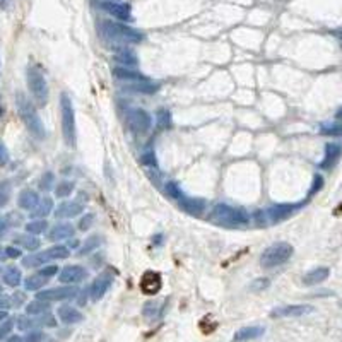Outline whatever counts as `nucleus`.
Wrapping results in <instances>:
<instances>
[{"instance_id":"obj_19","label":"nucleus","mask_w":342,"mask_h":342,"mask_svg":"<svg viewBox=\"0 0 342 342\" xmlns=\"http://www.w3.org/2000/svg\"><path fill=\"white\" fill-rule=\"evenodd\" d=\"M111 74H113V77L120 81H130V82H137V81H144L147 79L146 76H142L141 72L133 71L130 67H125V65H116L111 69Z\"/></svg>"},{"instance_id":"obj_24","label":"nucleus","mask_w":342,"mask_h":342,"mask_svg":"<svg viewBox=\"0 0 342 342\" xmlns=\"http://www.w3.org/2000/svg\"><path fill=\"white\" fill-rule=\"evenodd\" d=\"M72 235H74L72 224L62 223V224H57V226L51 229L50 238H51L53 241H57V240H63V238H72Z\"/></svg>"},{"instance_id":"obj_16","label":"nucleus","mask_w":342,"mask_h":342,"mask_svg":"<svg viewBox=\"0 0 342 342\" xmlns=\"http://www.w3.org/2000/svg\"><path fill=\"white\" fill-rule=\"evenodd\" d=\"M178 206L181 207V211H185L190 216H200L207 207L204 198H193V197H187V195H183L180 198Z\"/></svg>"},{"instance_id":"obj_26","label":"nucleus","mask_w":342,"mask_h":342,"mask_svg":"<svg viewBox=\"0 0 342 342\" xmlns=\"http://www.w3.org/2000/svg\"><path fill=\"white\" fill-rule=\"evenodd\" d=\"M156 127H158V130H166L171 127V113L166 108H159L156 111Z\"/></svg>"},{"instance_id":"obj_38","label":"nucleus","mask_w":342,"mask_h":342,"mask_svg":"<svg viewBox=\"0 0 342 342\" xmlns=\"http://www.w3.org/2000/svg\"><path fill=\"white\" fill-rule=\"evenodd\" d=\"M252 218L258 228H265L267 224H269L267 223V212H263V211H255L252 214Z\"/></svg>"},{"instance_id":"obj_14","label":"nucleus","mask_w":342,"mask_h":342,"mask_svg":"<svg viewBox=\"0 0 342 342\" xmlns=\"http://www.w3.org/2000/svg\"><path fill=\"white\" fill-rule=\"evenodd\" d=\"M101 7L105 9L110 16L116 17L120 21H132V9L128 4L123 2H113V0H108V2H103Z\"/></svg>"},{"instance_id":"obj_39","label":"nucleus","mask_w":342,"mask_h":342,"mask_svg":"<svg viewBox=\"0 0 342 342\" xmlns=\"http://www.w3.org/2000/svg\"><path fill=\"white\" fill-rule=\"evenodd\" d=\"M323 187V176L322 175H315L313 176V183H311V190H310V197L315 195L320 188Z\"/></svg>"},{"instance_id":"obj_40","label":"nucleus","mask_w":342,"mask_h":342,"mask_svg":"<svg viewBox=\"0 0 342 342\" xmlns=\"http://www.w3.org/2000/svg\"><path fill=\"white\" fill-rule=\"evenodd\" d=\"M51 206H53V204H51L50 198H45V200L41 202V206L38 207V211H36V214H34V216H46L51 211Z\"/></svg>"},{"instance_id":"obj_2","label":"nucleus","mask_w":342,"mask_h":342,"mask_svg":"<svg viewBox=\"0 0 342 342\" xmlns=\"http://www.w3.org/2000/svg\"><path fill=\"white\" fill-rule=\"evenodd\" d=\"M101 34L115 41H123V43H141L144 41V34L137 31L135 28L122 23H113V21H101Z\"/></svg>"},{"instance_id":"obj_46","label":"nucleus","mask_w":342,"mask_h":342,"mask_svg":"<svg viewBox=\"0 0 342 342\" xmlns=\"http://www.w3.org/2000/svg\"><path fill=\"white\" fill-rule=\"evenodd\" d=\"M12 328V322H6L4 325H0V339H4Z\"/></svg>"},{"instance_id":"obj_47","label":"nucleus","mask_w":342,"mask_h":342,"mask_svg":"<svg viewBox=\"0 0 342 342\" xmlns=\"http://www.w3.org/2000/svg\"><path fill=\"white\" fill-rule=\"evenodd\" d=\"M51 181H53V175H51V173H48V175H46L45 178H43V185H45L43 188H50Z\"/></svg>"},{"instance_id":"obj_51","label":"nucleus","mask_w":342,"mask_h":342,"mask_svg":"<svg viewBox=\"0 0 342 342\" xmlns=\"http://www.w3.org/2000/svg\"><path fill=\"white\" fill-rule=\"evenodd\" d=\"M335 118H337V122H340V120H342V106L339 108V110H337V113H335Z\"/></svg>"},{"instance_id":"obj_5","label":"nucleus","mask_w":342,"mask_h":342,"mask_svg":"<svg viewBox=\"0 0 342 342\" xmlns=\"http://www.w3.org/2000/svg\"><path fill=\"white\" fill-rule=\"evenodd\" d=\"M17 106H19L21 115H23L24 122L28 125L29 130H31V133H34L38 139L45 137V128H43V125H41L40 116H38V113L34 111V108L29 105V101L23 96V94L17 96Z\"/></svg>"},{"instance_id":"obj_30","label":"nucleus","mask_w":342,"mask_h":342,"mask_svg":"<svg viewBox=\"0 0 342 342\" xmlns=\"http://www.w3.org/2000/svg\"><path fill=\"white\" fill-rule=\"evenodd\" d=\"M46 255H48V258H67L69 255H71V252H69L67 246L57 245L53 246V248H50L48 252H46Z\"/></svg>"},{"instance_id":"obj_11","label":"nucleus","mask_w":342,"mask_h":342,"mask_svg":"<svg viewBox=\"0 0 342 342\" xmlns=\"http://www.w3.org/2000/svg\"><path fill=\"white\" fill-rule=\"evenodd\" d=\"M298 207L300 206H296V204H276V206H272L269 211H265L267 218H269V223L270 224L283 223V221H286L288 218H291Z\"/></svg>"},{"instance_id":"obj_9","label":"nucleus","mask_w":342,"mask_h":342,"mask_svg":"<svg viewBox=\"0 0 342 342\" xmlns=\"http://www.w3.org/2000/svg\"><path fill=\"white\" fill-rule=\"evenodd\" d=\"M313 306L311 305H286L277 306L270 311L272 318H291V317H305V315L313 313Z\"/></svg>"},{"instance_id":"obj_8","label":"nucleus","mask_w":342,"mask_h":342,"mask_svg":"<svg viewBox=\"0 0 342 342\" xmlns=\"http://www.w3.org/2000/svg\"><path fill=\"white\" fill-rule=\"evenodd\" d=\"M79 294V289L72 284L62 286V288H53L48 289V291H43L38 294V300L43 301H65V300H72V298H77Z\"/></svg>"},{"instance_id":"obj_48","label":"nucleus","mask_w":342,"mask_h":342,"mask_svg":"<svg viewBox=\"0 0 342 342\" xmlns=\"http://www.w3.org/2000/svg\"><path fill=\"white\" fill-rule=\"evenodd\" d=\"M161 241H163V235L153 236V245H161Z\"/></svg>"},{"instance_id":"obj_4","label":"nucleus","mask_w":342,"mask_h":342,"mask_svg":"<svg viewBox=\"0 0 342 342\" xmlns=\"http://www.w3.org/2000/svg\"><path fill=\"white\" fill-rule=\"evenodd\" d=\"M60 113H62V130L65 144L69 147H76V113L67 94H62L60 98Z\"/></svg>"},{"instance_id":"obj_15","label":"nucleus","mask_w":342,"mask_h":342,"mask_svg":"<svg viewBox=\"0 0 342 342\" xmlns=\"http://www.w3.org/2000/svg\"><path fill=\"white\" fill-rule=\"evenodd\" d=\"M265 334V327L262 325H250V327H241L238 328L233 335V342H248V340H255L260 339V337Z\"/></svg>"},{"instance_id":"obj_25","label":"nucleus","mask_w":342,"mask_h":342,"mask_svg":"<svg viewBox=\"0 0 342 342\" xmlns=\"http://www.w3.org/2000/svg\"><path fill=\"white\" fill-rule=\"evenodd\" d=\"M101 243H103V236H99V235L89 236L88 240H86V243L79 248V255L81 257H86V255H89L91 252H94L96 248H99Z\"/></svg>"},{"instance_id":"obj_23","label":"nucleus","mask_w":342,"mask_h":342,"mask_svg":"<svg viewBox=\"0 0 342 342\" xmlns=\"http://www.w3.org/2000/svg\"><path fill=\"white\" fill-rule=\"evenodd\" d=\"M115 60H116V63H120V65H125V67H135L137 63H139L137 55L133 53L132 50H128V48H120L115 53Z\"/></svg>"},{"instance_id":"obj_29","label":"nucleus","mask_w":342,"mask_h":342,"mask_svg":"<svg viewBox=\"0 0 342 342\" xmlns=\"http://www.w3.org/2000/svg\"><path fill=\"white\" fill-rule=\"evenodd\" d=\"M269 286H270V281L267 279V277H258V279H255L253 283H250L248 289L252 293H262V291H265Z\"/></svg>"},{"instance_id":"obj_28","label":"nucleus","mask_w":342,"mask_h":342,"mask_svg":"<svg viewBox=\"0 0 342 342\" xmlns=\"http://www.w3.org/2000/svg\"><path fill=\"white\" fill-rule=\"evenodd\" d=\"M164 192H166V195H170L173 200H176V202H178L180 198L185 195V193L181 192L180 185L175 183V181H168V183L164 185Z\"/></svg>"},{"instance_id":"obj_41","label":"nucleus","mask_w":342,"mask_h":342,"mask_svg":"<svg viewBox=\"0 0 342 342\" xmlns=\"http://www.w3.org/2000/svg\"><path fill=\"white\" fill-rule=\"evenodd\" d=\"M19 279H21V276H19V270H16V269H11L6 274V281H7V284H11V286H16L17 283H19Z\"/></svg>"},{"instance_id":"obj_10","label":"nucleus","mask_w":342,"mask_h":342,"mask_svg":"<svg viewBox=\"0 0 342 342\" xmlns=\"http://www.w3.org/2000/svg\"><path fill=\"white\" fill-rule=\"evenodd\" d=\"M111 284H113V277L108 272H103L99 274L96 279L93 281V284L89 286V294H91V300L93 301H99L105 294L110 291Z\"/></svg>"},{"instance_id":"obj_50","label":"nucleus","mask_w":342,"mask_h":342,"mask_svg":"<svg viewBox=\"0 0 342 342\" xmlns=\"http://www.w3.org/2000/svg\"><path fill=\"white\" fill-rule=\"evenodd\" d=\"M7 342H24V340L21 339V337H17V335H12V337H9Z\"/></svg>"},{"instance_id":"obj_32","label":"nucleus","mask_w":342,"mask_h":342,"mask_svg":"<svg viewBox=\"0 0 342 342\" xmlns=\"http://www.w3.org/2000/svg\"><path fill=\"white\" fill-rule=\"evenodd\" d=\"M72 192H74V183H72V181H62V183H58V187L55 188V195L60 197V198L69 197Z\"/></svg>"},{"instance_id":"obj_31","label":"nucleus","mask_w":342,"mask_h":342,"mask_svg":"<svg viewBox=\"0 0 342 342\" xmlns=\"http://www.w3.org/2000/svg\"><path fill=\"white\" fill-rule=\"evenodd\" d=\"M159 310L161 308H159V305L156 301H147L144 305V311H142V315H144L146 318L153 320L159 315Z\"/></svg>"},{"instance_id":"obj_13","label":"nucleus","mask_w":342,"mask_h":342,"mask_svg":"<svg viewBox=\"0 0 342 342\" xmlns=\"http://www.w3.org/2000/svg\"><path fill=\"white\" fill-rule=\"evenodd\" d=\"M161 286H163V279L158 272H154V270L144 272V276H142V279H141V291L142 293L147 294V296H154V294L159 293Z\"/></svg>"},{"instance_id":"obj_36","label":"nucleus","mask_w":342,"mask_h":342,"mask_svg":"<svg viewBox=\"0 0 342 342\" xmlns=\"http://www.w3.org/2000/svg\"><path fill=\"white\" fill-rule=\"evenodd\" d=\"M46 279L48 277H45V276H34V277H29L28 281H26V288L28 289H40L43 284L46 283Z\"/></svg>"},{"instance_id":"obj_54","label":"nucleus","mask_w":342,"mask_h":342,"mask_svg":"<svg viewBox=\"0 0 342 342\" xmlns=\"http://www.w3.org/2000/svg\"><path fill=\"white\" fill-rule=\"evenodd\" d=\"M340 40H342V33H340Z\"/></svg>"},{"instance_id":"obj_18","label":"nucleus","mask_w":342,"mask_h":342,"mask_svg":"<svg viewBox=\"0 0 342 342\" xmlns=\"http://www.w3.org/2000/svg\"><path fill=\"white\" fill-rule=\"evenodd\" d=\"M328 276H330L328 267H315V269H311L310 272H306V274L303 276V284L317 286L320 283H323V281H327Z\"/></svg>"},{"instance_id":"obj_35","label":"nucleus","mask_w":342,"mask_h":342,"mask_svg":"<svg viewBox=\"0 0 342 342\" xmlns=\"http://www.w3.org/2000/svg\"><path fill=\"white\" fill-rule=\"evenodd\" d=\"M45 310H48V301H43V300H36L33 301L31 305H28V313L29 315H38L43 313Z\"/></svg>"},{"instance_id":"obj_34","label":"nucleus","mask_w":342,"mask_h":342,"mask_svg":"<svg viewBox=\"0 0 342 342\" xmlns=\"http://www.w3.org/2000/svg\"><path fill=\"white\" fill-rule=\"evenodd\" d=\"M38 202V195L34 192H24L23 195H21V206L26 207V209H31V207L36 206Z\"/></svg>"},{"instance_id":"obj_43","label":"nucleus","mask_w":342,"mask_h":342,"mask_svg":"<svg viewBox=\"0 0 342 342\" xmlns=\"http://www.w3.org/2000/svg\"><path fill=\"white\" fill-rule=\"evenodd\" d=\"M41 340H43L41 332H31V334H28L24 339V342H41Z\"/></svg>"},{"instance_id":"obj_37","label":"nucleus","mask_w":342,"mask_h":342,"mask_svg":"<svg viewBox=\"0 0 342 342\" xmlns=\"http://www.w3.org/2000/svg\"><path fill=\"white\" fill-rule=\"evenodd\" d=\"M142 164H146V166H156L158 161H156V154L153 149H147L146 153H142L141 159H139Z\"/></svg>"},{"instance_id":"obj_17","label":"nucleus","mask_w":342,"mask_h":342,"mask_svg":"<svg viewBox=\"0 0 342 342\" xmlns=\"http://www.w3.org/2000/svg\"><path fill=\"white\" fill-rule=\"evenodd\" d=\"M340 154H342L340 144H335V142L325 144V154H323V161L320 163V168H322V170H330V168L339 161Z\"/></svg>"},{"instance_id":"obj_42","label":"nucleus","mask_w":342,"mask_h":342,"mask_svg":"<svg viewBox=\"0 0 342 342\" xmlns=\"http://www.w3.org/2000/svg\"><path fill=\"white\" fill-rule=\"evenodd\" d=\"M45 228H46L45 221H38V223L29 224V229H31L33 233H41V231H45Z\"/></svg>"},{"instance_id":"obj_12","label":"nucleus","mask_w":342,"mask_h":342,"mask_svg":"<svg viewBox=\"0 0 342 342\" xmlns=\"http://www.w3.org/2000/svg\"><path fill=\"white\" fill-rule=\"evenodd\" d=\"M84 279H88V270H86V267H81V265L63 267L58 276V281L63 284H77V283H82Z\"/></svg>"},{"instance_id":"obj_22","label":"nucleus","mask_w":342,"mask_h":342,"mask_svg":"<svg viewBox=\"0 0 342 342\" xmlns=\"http://www.w3.org/2000/svg\"><path fill=\"white\" fill-rule=\"evenodd\" d=\"M159 88H161V84H159V82L151 81V79L137 81V82H132V84L128 86V89L133 91V93H142V94H154V93H158Z\"/></svg>"},{"instance_id":"obj_7","label":"nucleus","mask_w":342,"mask_h":342,"mask_svg":"<svg viewBox=\"0 0 342 342\" xmlns=\"http://www.w3.org/2000/svg\"><path fill=\"white\" fill-rule=\"evenodd\" d=\"M28 86L31 89V94L36 99V103L40 106H45L48 101V88H46V81L38 71L29 69L28 72Z\"/></svg>"},{"instance_id":"obj_45","label":"nucleus","mask_w":342,"mask_h":342,"mask_svg":"<svg viewBox=\"0 0 342 342\" xmlns=\"http://www.w3.org/2000/svg\"><path fill=\"white\" fill-rule=\"evenodd\" d=\"M58 272V267H55V265H50V267H46V269H43L40 274L41 276H45V277H51V276H55Z\"/></svg>"},{"instance_id":"obj_27","label":"nucleus","mask_w":342,"mask_h":342,"mask_svg":"<svg viewBox=\"0 0 342 342\" xmlns=\"http://www.w3.org/2000/svg\"><path fill=\"white\" fill-rule=\"evenodd\" d=\"M320 132L323 135H332V137H340L342 135V123L340 122H330V123H323L320 127Z\"/></svg>"},{"instance_id":"obj_52","label":"nucleus","mask_w":342,"mask_h":342,"mask_svg":"<svg viewBox=\"0 0 342 342\" xmlns=\"http://www.w3.org/2000/svg\"><path fill=\"white\" fill-rule=\"evenodd\" d=\"M7 6H9V0H0V7L7 9Z\"/></svg>"},{"instance_id":"obj_1","label":"nucleus","mask_w":342,"mask_h":342,"mask_svg":"<svg viewBox=\"0 0 342 342\" xmlns=\"http://www.w3.org/2000/svg\"><path fill=\"white\" fill-rule=\"evenodd\" d=\"M209 221L228 229L246 228L250 224V214L245 209H241V207L216 204L209 214Z\"/></svg>"},{"instance_id":"obj_3","label":"nucleus","mask_w":342,"mask_h":342,"mask_svg":"<svg viewBox=\"0 0 342 342\" xmlns=\"http://www.w3.org/2000/svg\"><path fill=\"white\" fill-rule=\"evenodd\" d=\"M293 252H294V248L289 243H286V241L274 243L262 252L260 265L263 269H274V267H279L293 257Z\"/></svg>"},{"instance_id":"obj_44","label":"nucleus","mask_w":342,"mask_h":342,"mask_svg":"<svg viewBox=\"0 0 342 342\" xmlns=\"http://www.w3.org/2000/svg\"><path fill=\"white\" fill-rule=\"evenodd\" d=\"M79 294H81V296L77 298V303H79V306H84L86 303H88V300H89L88 296H91V294H89V289H84V291H81Z\"/></svg>"},{"instance_id":"obj_53","label":"nucleus","mask_w":342,"mask_h":342,"mask_svg":"<svg viewBox=\"0 0 342 342\" xmlns=\"http://www.w3.org/2000/svg\"><path fill=\"white\" fill-rule=\"evenodd\" d=\"M6 318V311H0V320H4Z\"/></svg>"},{"instance_id":"obj_20","label":"nucleus","mask_w":342,"mask_h":342,"mask_svg":"<svg viewBox=\"0 0 342 342\" xmlns=\"http://www.w3.org/2000/svg\"><path fill=\"white\" fill-rule=\"evenodd\" d=\"M58 318L62 320L63 323H67V325H72V323L82 322V320H84V315L71 305H63L58 308Z\"/></svg>"},{"instance_id":"obj_6","label":"nucleus","mask_w":342,"mask_h":342,"mask_svg":"<svg viewBox=\"0 0 342 342\" xmlns=\"http://www.w3.org/2000/svg\"><path fill=\"white\" fill-rule=\"evenodd\" d=\"M127 125L133 133H147L153 127V116L142 108H133L127 113Z\"/></svg>"},{"instance_id":"obj_49","label":"nucleus","mask_w":342,"mask_h":342,"mask_svg":"<svg viewBox=\"0 0 342 342\" xmlns=\"http://www.w3.org/2000/svg\"><path fill=\"white\" fill-rule=\"evenodd\" d=\"M79 245H81V241H79V240H76V238L69 241V246H71V248H77V246H79Z\"/></svg>"},{"instance_id":"obj_33","label":"nucleus","mask_w":342,"mask_h":342,"mask_svg":"<svg viewBox=\"0 0 342 342\" xmlns=\"http://www.w3.org/2000/svg\"><path fill=\"white\" fill-rule=\"evenodd\" d=\"M94 219H96V216H94L93 212H88V214H84L81 218L79 224H77V229H79V231H88V229L93 228Z\"/></svg>"},{"instance_id":"obj_21","label":"nucleus","mask_w":342,"mask_h":342,"mask_svg":"<svg viewBox=\"0 0 342 342\" xmlns=\"http://www.w3.org/2000/svg\"><path fill=\"white\" fill-rule=\"evenodd\" d=\"M82 211H84V206L81 204V202H76V200H71V202H63V204L58 206L57 209V218H76V216L82 214Z\"/></svg>"}]
</instances>
